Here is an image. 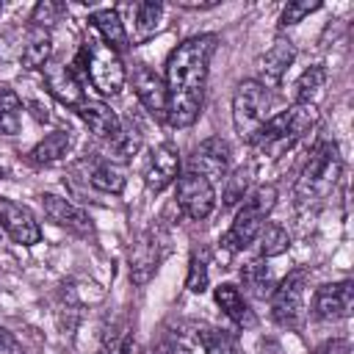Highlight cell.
Here are the masks:
<instances>
[{"mask_svg":"<svg viewBox=\"0 0 354 354\" xmlns=\"http://www.w3.org/2000/svg\"><path fill=\"white\" fill-rule=\"evenodd\" d=\"M318 8H321V0H293V3H288V6L282 8L279 25H282V28H290V25L301 22L304 17H310V14L318 11Z\"/></svg>","mask_w":354,"mask_h":354,"instance_id":"obj_33","label":"cell"},{"mask_svg":"<svg viewBox=\"0 0 354 354\" xmlns=\"http://www.w3.org/2000/svg\"><path fill=\"white\" fill-rule=\"evenodd\" d=\"M268 88L263 83H257L254 77L241 80L235 86L232 94V124L241 141L252 144L260 133V127L266 124V111H268Z\"/></svg>","mask_w":354,"mask_h":354,"instance_id":"obj_6","label":"cell"},{"mask_svg":"<svg viewBox=\"0 0 354 354\" xmlns=\"http://www.w3.org/2000/svg\"><path fill=\"white\" fill-rule=\"evenodd\" d=\"M22 100L14 88L0 86V136H17L22 127Z\"/></svg>","mask_w":354,"mask_h":354,"instance_id":"obj_21","label":"cell"},{"mask_svg":"<svg viewBox=\"0 0 354 354\" xmlns=\"http://www.w3.org/2000/svg\"><path fill=\"white\" fill-rule=\"evenodd\" d=\"M83 66H86V75L91 80V86L105 94V97H116L122 88H124V80H127V72H124V64L119 58L116 50H111L105 41H100L97 36H88L86 44H83Z\"/></svg>","mask_w":354,"mask_h":354,"instance_id":"obj_5","label":"cell"},{"mask_svg":"<svg viewBox=\"0 0 354 354\" xmlns=\"http://www.w3.org/2000/svg\"><path fill=\"white\" fill-rule=\"evenodd\" d=\"M274 205H277V188H274V185H260V188L243 202V207L235 213L230 230H227L224 238H221V246H224L227 252H241V249H246V246L260 235V230H263L268 213L274 210Z\"/></svg>","mask_w":354,"mask_h":354,"instance_id":"obj_4","label":"cell"},{"mask_svg":"<svg viewBox=\"0 0 354 354\" xmlns=\"http://www.w3.org/2000/svg\"><path fill=\"white\" fill-rule=\"evenodd\" d=\"M53 55V36L47 28L28 25L25 33L19 36V53L17 61L22 69H41Z\"/></svg>","mask_w":354,"mask_h":354,"instance_id":"obj_16","label":"cell"},{"mask_svg":"<svg viewBox=\"0 0 354 354\" xmlns=\"http://www.w3.org/2000/svg\"><path fill=\"white\" fill-rule=\"evenodd\" d=\"M249 183H252V169L249 166H238L230 177H227V185H224V207H232L238 205L241 199H246V191H249Z\"/></svg>","mask_w":354,"mask_h":354,"instance_id":"obj_30","label":"cell"},{"mask_svg":"<svg viewBox=\"0 0 354 354\" xmlns=\"http://www.w3.org/2000/svg\"><path fill=\"white\" fill-rule=\"evenodd\" d=\"M307 268H293L271 293V315L279 326L296 329L304 321V293H307Z\"/></svg>","mask_w":354,"mask_h":354,"instance_id":"obj_7","label":"cell"},{"mask_svg":"<svg viewBox=\"0 0 354 354\" xmlns=\"http://www.w3.org/2000/svg\"><path fill=\"white\" fill-rule=\"evenodd\" d=\"M61 11H64V6H61V3H55V0H41V3H36V6H33L30 25H39V28H47V30H50V25H55V22H58Z\"/></svg>","mask_w":354,"mask_h":354,"instance_id":"obj_35","label":"cell"},{"mask_svg":"<svg viewBox=\"0 0 354 354\" xmlns=\"http://www.w3.org/2000/svg\"><path fill=\"white\" fill-rule=\"evenodd\" d=\"M315 354H351V343L348 340H326L324 346L315 348Z\"/></svg>","mask_w":354,"mask_h":354,"instance_id":"obj_36","label":"cell"},{"mask_svg":"<svg viewBox=\"0 0 354 354\" xmlns=\"http://www.w3.org/2000/svg\"><path fill=\"white\" fill-rule=\"evenodd\" d=\"M324 86H326V69L321 64L304 69L299 83H296V102L299 105H315L324 94Z\"/></svg>","mask_w":354,"mask_h":354,"instance_id":"obj_23","label":"cell"},{"mask_svg":"<svg viewBox=\"0 0 354 354\" xmlns=\"http://www.w3.org/2000/svg\"><path fill=\"white\" fill-rule=\"evenodd\" d=\"M227 166H230V144L224 138H216V136L205 138L194 149V155H191V171L207 177L210 183L216 177H224L227 174Z\"/></svg>","mask_w":354,"mask_h":354,"instance_id":"obj_14","label":"cell"},{"mask_svg":"<svg viewBox=\"0 0 354 354\" xmlns=\"http://www.w3.org/2000/svg\"><path fill=\"white\" fill-rule=\"evenodd\" d=\"M111 147H113V152H116V158H119V160H127L130 155H136V152H138V147H141V133H138L136 127L119 130V136L111 141Z\"/></svg>","mask_w":354,"mask_h":354,"instance_id":"obj_34","label":"cell"},{"mask_svg":"<svg viewBox=\"0 0 354 354\" xmlns=\"http://www.w3.org/2000/svg\"><path fill=\"white\" fill-rule=\"evenodd\" d=\"M185 288H188L191 293H205V290H207V254H205V252H196V249H194L191 263H188Z\"/></svg>","mask_w":354,"mask_h":354,"instance_id":"obj_31","label":"cell"},{"mask_svg":"<svg viewBox=\"0 0 354 354\" xmlns=\"http://www.w3.org/2000/svg\"><path fill=\"white\" fill-rule=\"evenodd\" d=\"M0 11H3V3H0Z\"/></svg>","mask_w":354,"mask_h":354,"instance_id":"obj_40","label":"cell"},{"mask_svg":"<svg viewBox=\"0 0 354 354\" xmlns=\"http://www.w3.org/2000/svg\"><path fill=\"white\" fill-rule=\"evenodd\" d=\"M315 119H318L315 105H299V102H293L288 111L271 116L260 127L257 138L252 141L254 155L260 160H277V158H282L288 149H293L313 130Z\"/></svg>","mask_w":354,"mask_h":354,"instance_id":"obj_2","label":"cell"},{"mask_svg":"<svg viewBox=\"0 0 354 354\" xmlns=\"http://www.w3.org/2000/svg\"><path fill=\"white\" fill-rule=\"evenodd\" d=\"M133 14H136V39H147L158 30L160 25V17H163V3L158 0H144V3H136L133 6Z\"/></svg>","mask_w":354,"mask_h":354,"instance_id":"obj_27","label":"cell"},{"mask_svg":"<svg viewBox=\"0 0 354 354\" xmlns=\"http://www.w3.org/2000/svg\"><path fill=\"white\" fill-rule=\"evenodd\" d=\"M86 180L91 183V188H97L102 194H122L124 191V171L116 163H108V160L94 163Z\"/></svg>","mask_w":354,"mask_h":354,"instance_id":"obj_24","label":"cell"},{"mask_svg":"<svg viewBox=\"0 0 354 354\" xmlns=\"http://www.w3.org/2000/svg\"><path fill=\"white\" fill-rule=\"evenodd\" d=\"M160 257H163V254H160V243H158L155 232H147V235L133 246V252H130V274H133V282L144 285V282L155 274Z\"/></svg>","mask_w":354,"mask_h":354,"instance_id":"obj_20","label":"cell"},{"mask_svg":"<svg viewBox=\"0 0 354 354\" xmlns=\"http://www.w3.org/2000/svg\"><path fill=\"white\" fill-rule=\"evenodd\" d=\"M260 254L263 257H279L290 249V235L282 224H274V221H266L263 230H260Z\"/></svg>","mask_w":354,"mask_h":354,"instance_id":"obj_28","label":"cell"},{"mask_svg":"<svg viewBox=\"0 0 354 354\" xmlns=\"http://www.w3.org/2000/svg\"><path fill=\"white\" fill-rule=\"evenodd\" d=\"M91 25H94V30H97V39L105 41L111 50L124 53V50L130 47L124 22H122V17H119V8H97V11H91Z\"/></svg>","mask_w":354,"mask_h":354,"instance_id":"obj_19","label":"cell"},{"mask_svg":"<svg viewBox=\"0 0 354 354\" xmlns=\"http://www.w3.org/2000/svg\"><path fill=\"white\" fill-rule=\"evenodd\" d=\"M180 8H213L218 6V0H177Z\"/></svg>","mask_w":354,"mask_h":354,"instance_id":"obj_38","label":"cell"},{"mask_svg":"<svg viewBox=\"0 0 354 354\" xmlns=\"http://www.w3.org/2000/svg\"><path fill=\"white\" fill-rule=\"evenodd\" d=\"M69 147H72V136L66 130H53L30 149V158L33 163H55L69 152Z\"/></svg>","mask_w":354,"mask_h":354,"instance_id":"obj_22","label":"cell"},{"mask_svg":"<svg viewBox=\"0 0 354 354\" xmlns=\"http://www.w3.org/2000/svg\"><path fill=\"white\" fill-rule=\"evenodd\" d=\"M199 340L205 346V354H238V346H235L232 335H227L221 329H202Z\"/></svg>","mask_w":354,"mask_h":354,"instance_id":"obj_32","label":"cell"},{"mask_svg":"<svg viewBox=\"0 0 354 354\" xmlns=\"http://www.w3.org/2000/svg\"><path fill=\"white\" fill-rule=\"evenodd\" d=\"M213 296H216V304L224 310V315L232 318L235 324H249V321H252V318H249V307H246V301H243V296H241V290H238L235 285L224 282V285L216 288Z\"/></svg>","mask_w":354,"mask_h":354,"instance_id":"obj_25","label":"cell"},{"mask_svg":"<svg viewBox=\"0 0 354 354\" xmlns=\"http://www.w3.org/2000/svg\"><path fill=\"white\" fill-rule=\"evenodd\" d=\"M97 354H141V348H138V340L130 326H113L105 335Z\"/></svg>","mask_w":354,"mask_h":354,"instance_id":"obj_29","label":"cell"},{"mask_svg":"<svg viewBox=\"0 0 354 354\" xmlns=\"http://www.w3.org/2000/svg\"><path fill=\"white\" fill-rule=\"evenodd\" d=\"M241 279H243V285L249 288V293L257 296V299H266V296L274 293V279H271V271H268V266H266L263 260L246 263V266L241 268Z\"/></svg>","mask_w":354,"mask_h":354,"instance_id":"obj_26","label":"cell"},{"mask_svg":"<svg viewBox=\"0 0 354 354\" xmlns=\"http://www.w3.org/2000/svg\"><path fill=\"white\" fill-rule=\"evenodd\" d=\"M0 354H22L17 337L11 332H6V329H0Z\"/></svg>","mask_w":354,"mask_h":354,"instance_id":"obj_37","label":"cell"},{"mask_svg":"<svg viewBox=\"0 0 354 354\" xmlns=\"http://www.w3.org/2000/svg\"><path fill=\"white\" fill-rule=\"evenodd\" d=\"M41 77H44V88L61 102V105H72L77 108L86 97H83V88L72 72V66H66L64 61H55L50 58L44 66H41Z\"/></svg>","mask_w":354,"mask_h":354,"instance_id":"obj_12","label":"cell"},{"mask_svg":"<svg viewBox=\"0 0 354 354\" xmlns=\"http://www.w3.org/2000/svg\"><path fill=\"white\" fill-rule=\"evenodd\" d=\"M180 177V152L174 144L163 141L149 152L147 169H144V183L149 191H163Z\"/></svg>","mask_w":354,"mask_h":354,"instance_id":"obj_11","label":"cell"},{"mask_svg":"<svg viewBox=\"0 0 354 354\" xmlns=\"http://www.w3.org/2000/svg\"><path fill=\"white\" fill-rule=\"evenodd\" d=\"M3 177H6V169H3V166H0V180H3Z\"/></svg>","mask_w":354,"mask_h":354,"instance_id":"obj_39","label":"cell"},{"mask_svg":"<svg viewBox=\"0 0 354 354\" xmlns=\"http://www.w3.org/2000/svg\"><path fill=\"white\" fill-rule=\"evenodd\" d=\"M0 227L11 235L14 243L33 246V243L41 241V227H39L36 216L25 205H19L14 199H6V196H0Z\"/></svg>","mask_w":354,"mask_h":354,"instance_id":"obj_9","label":"cell"},{"mask_svg":"<svg viewBox=\"0 0 354 354\" xmlns=\"http://www.w3.org/2000/svg\"><path fill=\"white\" fill-rule=\"evenodd\" d=\"M177 205H180V210H183L188 218H194V221L207 218V216L213 213V207H216L213 183H210L207 177H202V174H196V171L188 169V171L180 174V180H177Z\"/></svg>","mask_w":354,"mask_h":354,"instance_id":"obj_8","label":"cell"},{"mask_svg":"<svg viewBox=\"0 0 354 354\" xmlns=\"http://www.w3.org/2000/svg\"><path fill=\"white\" fill-rule=\"evenodd\" d=\"M133 88H136V97L141 100V105L152 116L166 119V83L158 72H152L147 64H138L133 72Z\"/></svg>","mask_w":354,"mask_h":354,"instance_id":"obj_15","label":"cell"},{"mask_svg":"<svg viewBox=\"0 0 354 354\" xmlns=\"http://www.w3.org/2000/svg\"><path fill=\"white\" fill-rule=\"evenodd\" d=\"M218 36L199 33L180 41L166 58V122L171 127H191L202 111V91L207 66L216 53Z\"/></svg>","mask_w":354,"mask_h":354,"instance_id":"obj_1","label":"cell"},{"mask_svg":"<svg viewBox=\"0 0 354 354\" xmlns=\"http://www.w3.org/2000/svg\"><path fill=\"white\" fill-rule=\"evenodd\" d=\"M41 207H44V213H47L50 221H55L61 230H66V232H72V235L88 238V235L94 232L91 218H88L80 207H75L69 199H64V196L44 194V196H41Z\"/></svg>","mask_w":354,"mask_h":354,"instance_id":"obj_13","label":"cell"},{"mask_svg":"<svg viewBox=\"0 0 354 354\" xmlns=\"http://www.w3.org/2000/svg\"><path fill=\"white\" fill-rule=\"evenodd\" d=\"M340 171H343V158L337 152V144L335 141H321L313 147L299 180H296V202L299 207H313L318 202H324L337 180H340Z\"/></svg>","mask_w":354,"mask_h":354,"instance_id":"obj_3","label":"cell"},{"mask_svg":"<svg viewBox=\"0 0 354 354\" xmlns=\"http://www.w3.org/2000/svg\"><path fill=\"white\" fill-rule=\"evenodd\" d=\"M293 55H296L293 41L285 39V36H277L274 44L257 58V69H260V80L257 83H263L266 88L277 86L282 80V75L288 72V66L293 64Z\"/></svg>","mask_w":354,"mask_h":354,"instance_id":"obj_17","label":"cell"},{"mask_svg":"<svg viewBox=\"0 0 354 354\" xmlns=\"http://www.w3.org/2000/svg\"><path fill=\"white\" fill-rule=\"evenodd\" d=\"M354 310V285L351 279L343 282H332V285H321L313 296V313L321 321H340L348 318Z\"/></svg>","mask_w":354,"mask_h":354,"instance_id":"obj_10","label":"cell"},{"mask_svg":"<svg viewBox=\"0 0 354 354\" xmlns=\"http://www.w3.org/2000/svg\"><path fill=\"white\" fill-rule=\"evenodd\" d=\"M77 113H80V119L86 122V127H88L94 136H100V138L113 141V138L119 136V130H122L119 116L111 111V105H105V102H100V100H83V102L77 105Z\"/></svg>","mask_w":354,"mask_h":354,"instance_id":"obj_18","label":"cell"}]
</instances>
